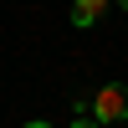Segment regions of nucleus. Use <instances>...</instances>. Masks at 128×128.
I'll use <instances>...</instances> for the list:
<instances>
[{"label":"nucleus","mask_w":128,"mask_h":128,"mask_svg":"<svg viewBox=\"0 0 128 128\" xmlns=\"http://www.w3.org/2000/svg\"><path fill=\"white\" fill-rule=\"evenodd\" d=\"M26 128H51V123H46V118H31V123H26Z\"/></svg>","instance_id":"nucleus-4"},{"label":"nucleus","mask_w":128,"mask_h":128,"mask_svg":"<svg viewBox=\"0 0 128 128\" xmlns=\"http://www.w3.org/2000/svg\"><path fill=\"white\" fill-rule=\"evenodd\" d=\"M118 5H123V10H128V0H118Z\"/></svg>","instance_id":"nucleus-5"},{"label":"nucleus","mask_w":128,"mask_h":128,"mask_svg":"<svg viewBox=\"0 0 128 128\" xmlns=\"http://www.w3.org/2000/svg\"><path fill=\"white\" fill-rule=\"evenodd\" d=\"M92 123H128V82H102L92 92Z\"/></svg>","instance_id":"nucleus-1"},{"label":"nucleus","mask_w":128,"mask_h":128,"mask_svg":"<svg viewBox=\"0 0 128 128\" xmlns=\"http://www.w3.org/2000/svg\"><path fill=\"white\" fill-rule=\"evenodd\" d=\"M72 128H98V123H92V118H82V113H77V118H72Z\"/></svg>","instance_id":"nucleus-3"},{"label":"nucleus","mask_w":128,"mask_h":128,"mask_svg":"<svg viewBox=\"0 0 128 128\" xmlns=\"http://www.w3.org/2000/svg\"><path fill=\"white\" fill-rule=\"evenodd\" d=\"M102 16H108V0H72V26H77V31L98 26Z\"/></svg>","instance_id":"nucleus-2"}]
</instances>
